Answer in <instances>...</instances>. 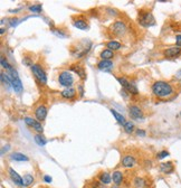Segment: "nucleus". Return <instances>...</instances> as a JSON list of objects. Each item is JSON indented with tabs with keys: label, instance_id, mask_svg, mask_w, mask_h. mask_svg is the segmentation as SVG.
Masks as SVG:
<instances>
[{
	"label": "nucleus",
	"instance_id": "obj_1",
	"mask_svg": "<svg viewBox=\"0 0 181 188\" xmlns=\"http://www.w3.org/2000/svg\"><path fill=\"white\" fill-rule=\"evenodd\" d=\"M152 93L156 98L165 100L173 94V86L165 81H156L151 86Z\"/></svg>",
	"mask_w": 181,
	"mask_h": 188
},
{
	"label": "nucleus",
	"instance_id": "obj_2",
	"mask_svg": "<svg viewBox=\"0 0 181 188\" xmlns=\"http://www.w3.org/2000/svg\"><path fill=\"white\" fill-rule=\"evenodd\" d=\"M138 22L143 27H151L156 25V18L149 10H140L138 15Z\"/></svg>",
	"mask_w": 181,
	"mask_h": 188
},
{
	"label": "nucleus",
	"instance_id": "obj_3",
	"mask_svg": "<svg viewBox=\"0 0 181 188\" xmlns=\"http://www.w3.org/2000/svg\"><path fill=\"white\" fill-rule=\"evenodd\" d=\"M7 75H8L9 80H10V83H11V86H13V90L16 92L17 94H20L24 90V86H22V83H21L20 78H19V75H18L17 69H13L7 72Z\"/></svg>",
	"mask_w": 181,
	"mask_h": 188
},
{
	"label": "nucleus",
	"instance_id": "obj_4",
	"mask_svg": "<svg viewBox=\"0 0 181 188\" xmlns=\"http://www.w3.org/2000/svg\"><path fill=\"white\" fill-rule=\"evenodd\" d=\"M75 82V78H74V75L72 74L71 71H67V69H64V71H60L58 74V83L60 86H64L65 89L67 87H72V85Z\"/></svg>",
	"mask_w": 181,
	"mask_h": 188
},
{
	"label": "nucleus",
	"instance_id": "obj_5",
	"mask_svg": "<svg viewBox=\"0 0 181 188\" xmlns=\"http://www.w3.org/2000/svg\"><path fill=\"white\" fill-rule=\"evenodd\" d=\"M31 73L35 76V78L42 85H46L47 84V74L45 72V69H42V66L40 64H34L31 67Z\"/></svg>",
	"mask_w": 181,
	"mask_h": 188
},
{
	"label": "nucleus",
	"instance_id": "obj_6",
	"mask_svg": "<svg viewBox=\"0 0 181 188\" xmlns=\"http://www.w3.org/2000/svg\"><path fill=\"white\" fill-rule=\"evenodd\" d=\"M116 80H118V82L121 84V86H122L124 90L127 91V93L132 94V95H138L139 94V91H138V87L133 84V83H131L129 80H127V77L124 76H118L116 77Z\"/></svg>",
	"mask_w": 181,
	"mask_h": 188
},
{
	"label": "nucleus",
	"instance_id": "obj_7",
	"mask_svg": "<svg viewBox=\"0 0 181 188\" xmlns=\"http://www.w3.org/2000/svg\"><path fill=\"white\" fill-rule=\"evenodd\" d=\"M127 24L124 22H122V20H118V22H115L111 26V33L114 36H116V37H123L124 35L127 34Z\"/></svg>",
	"mask_w": 181,
	"mask_h": 188
},
{
	"label": "nucleus",
	"instance_id": "obj_8",
	"mask_svg": "<svg viewBox=\"0 0 181 188\" xmlns=\"http://www.w3.org/2000/svg\"><path fill=\"white\" fill-rule=\"evenodd\" d=\"M24 122L26 123L27 127H29V128H31L33 130H35L37 133L42 134L44 128H42V122H39L38 120L33 119V118H30V116H25V118H24Z\"/></svg>",
	"mask_w": 181,
	"mask_h": 188
},
{
	"label": "nucleus",
	"instance_id": "obj_9",
	"mask_svg": "<svg viewBox=\"0 0 181 188\" xmlns=\"http://www.w3.org/2000/svg\"><path fill=\"white\" fill-rule=\"evenodd\" d=\"M47 113H48V109H47V107L45 104H39L34 110L35 118H36V120H38L39 122H42V121H44V120L46 119Z\"/></svg>",
	"mask_w": 181,
	"mask_h": 188
},
{
	"label": "nucleus",
	"instance_id": "obj_10",
	"mask_svg": "<svg viewBox=\"0 0 181 188\" xmlns=\"http://www.w3.org/2000/svg\"><path fill=\"white\" fill-rule=\"evenodd\" d=\"M181 55V47L179 46H171L165 48L163 51V56L165 58H174Z\"/></svg>",
	"mask_w": 181,
	"mask_h": 188
},
{
	"label": "nucleus",
	"instance_id": "obj_11",
	"mask_svg": "<svg viewBox=\"0 0 181 188\" xmlns=\"http://www.w3.org/2000/svg\"><path fill=\"white\" fill-rule=\"evenodd\" d=\"M69 71L77 74V76H80V78L82 81H86V77H87L86 71H85V69L80 64H77V63L76 64H72L69 66Z\"/></svg>",
	"mask_w": 181,
	"mask_h": 188
},
{
	"label": "nucleus",
	"instance_id": "obj_12",
	"mask_svg": "<svg viewBox=\"0 0 181 188\" xmlns=\"http://www.w3.org/2000/svg\"><path fill=\"white\" fill-rule=\"evenodd\" d=\"M129 116H131V119H133V120L142 119V118H143V111H142V109L139 107L138 105L132 104V105L129 107Z\"/></svg>",
	"mask_w": 181,
	"mask_h": 188
},
{
	"label": "nucleus",
	"instance_id": "obj_13",
	"mask_svg": "<svg viewBox=\"0 0 181 188\" xmlns=\"http://www.w3.org/2000/svg\"><path fill=\"white\" fill-rule=\"evenodd\" d=\"M73 26L77 28V29H80V30H86L89 29V22H87V19L84 17H77L76 19L73 20Z\"/></svg>",
	"mask_w": 181,
	"mask_h": 188
},
{
	"label": "nucleus",
	"instance_id": "obj_14",
	"mask_svg": "<svg viewBox=\"0 0 181 188\" xmlns=\"http://www.w3.org/2000/svg\"><path fill=\"white\" fill-rule=\"evenodd\" d=\"M135 163H136V160H135V157H133L132 154H125V156H123L122 160H121V163H122V166L124 168H133L135 166Z\"/></svg>",
	"mask_w": 181,
	"mask_h": 188
},
{
	"label": "nucleus",
	"instance_id": "obj_15",
	"mask_svg": "<svg viewBox=\"0 0 181 188\" xmlns=\"http://www.w3.org/2000/svg\"><path fill=\"white\" fill-rule=\"evenodd\" d=\"M60 98H65V100H73L77 95V91L74 87H67V89H64L60 92Z\"/></svg>",
	"mask_w": 181,
	"mask_h": 188
},
{
	"label": "nucleus",
	"instance_id": "obj_16",
	"mask_svg": "<svg viewBox=\"0 0 181 188\" xmlns=\"http://www.w3.org/2000/svg\"><path fill=\"white\" fill-rule=\"evenodd\" d=\"M8 175L10 177V179L13 180V183H15V185L22 186V178H21L20 175L18 174L17 171H15L13 168H8Z\"/></svg>",
	"mask_w": 181,
	"mask_h": 188
},
{
	"label": "nucleus",
	"instance_id": "obj_17",
	"mask_svg": "<svg viewBox=\"0 0 181 188\" xmlns=\"http://www.w3.org/2000/svg\"><path fill=\"white\" fill-rule=\"evenodd\" d=\"M97 69L100 71H109V69H113V62L112 60H101L98 63H97Z\"/></svg>",
	"mask_w": 181,
	"mask_h": 188
},
{
	"label": "nucleus",
	"instance_id": "obj_18",
	"mask_svg": "<svg viewBox=\"0 0 181 188\" xmlns=\"http://www.w3.org/2000/svg\"><path fill=\"white\" fill-rule=\"evenodd\" d=\"M123 179H124V174H123L122 171L116 170L112 174V180H113L114 185H116V186H121L122 183H123Z\"/></svg>",
	"mask_w": 181,
	"mask_h": 188
},
{
	"label": "nucleus",
	"instance_id": "obj_19",
	"mask_svg": "<svg viewBox=\"0 0 181 188\" xmlns=\"http://www.w3.org/2000/svg\"><path fill=\"white\" fill-rule=\"evenodd\" d=\"M160 170L163 172V174H172L173 171H174V166H173V163L171 161H168V163H163L160 165Z\"/></svg>",
	"mask_w": 181,
	"mask_h": 188
},
{
	"label": "nucleus",
	"instance_id": "obj_20",
	"mask_svg": "<svg viewBox=\"0 0 181 188\" xmlns=\"http://www.w3.org/2000/svg\"><path fill=\"white\" fill-rule=\"evenodd\" d=\"M97 177H98V180L104 185H109L111 183V180H112V175H109V172H106V171H101L97 175Z\"/></svg>",
	"mask_w": 181,
	"mask_h": 188
},
{
	"label": "nucleus",
	"instance_id": "obj_21",
	"mask_svg": "<svg viewBox=\"0 0 181 188\" xmlns=\"http://www.w3.org/2000/svg\"><path fill=\"white\" fill-rule=\"evenodd\" d=\"M105 46L107 49L116 51H120V49H121L122 44L120 43V42H118V40H109V42H106L105 43Z\"/></svg>",
	"mask_w": 181,
	"mask_h": 188
},
{
	"label": "nucleus",
	"instance_id": "obj_22",
	"mask_svg": "<svg viewBox=\"0 0 181 188\" xmlns=\"http://www.w3.org/2000/svg\"><path fill=\"white\" fill-rule=\"evenodd\" d=\"M114 56H115L114 51H111V49H107V48L101 51V53H100V58H101V60H112V58H114Z\"/></svg>",
	"mask_w": 181,
	"mask_h": 188
},
{
	"label": "nucleus",
	"instance_id": "obj_23",
	"mask_svg": "<svg viewBox=\"0 0 181 188\" xmlns=\"http://www.w3.org/2000/svg\"><path fill=\"white\" fill-rule=\"evenodd\" d=\"M10 158H11V160H15V161H28L29 160V158L26 154H21V152H13L10 154Z\"/></svg>",
	"mask_w": 181,
	"mask_h": 188
},
{
	"label": "nucleus",
	"instance_id": "obj_24",
	"mask_svg": "<svg viewBox=\"0 0 181 188\" xmlns=\"http://www.w3.org/2000/svg\"><path fill=\"white\" fill-rule=\"evenodd\" d=\"M109 111H111V113L113 114V116L115 118V120H116V121H118L120 124L124 125V124L127 123V120H125V118H124V116H123L121 113H118V111H115V110H113V109H111Z\"/></svg>",
	"mask_w": 181,
	"mask_h": 188
},
{
	"label": "nucleus",
	"instance_id": "obj_25",
	"mask_svg": "<svg viewBox=\"0 0 181 188\" xmlns=\"http://www.w3.org/2000/svg\"><path fill=\"white\" fill-rule=\"evenodd\" d=\"M34 176L30 174H26L22 178V187H29L30 185L34 184Z\"/></svg>",
	"mask_w": 181,
	"mask_h": 188
},
{
	"label": "nucleus",
	"instance_id": "obj_26",
	"mask_svg": "<svg viewBox=\"0 0 181 188\" xmlns=\"http://www.w3.org/2000/svg\"><path fill=\"white\" fill-rule=\"evenodd\" d=\"M35 142H36L39 147H44V145L47 143V140H46V138L44 137L42 134L37 133V134H35Z\"/></svg>",
	"mask_w": 181,
	"mask_h": 188
},
{
	"label": "nucleus",
	"instance_id": "obj_27",
	"mask_svg": "<svg viewBox=\"0 0 181 188\" xmlns=\"http://www.w3.org/2000/svg\"><path fill=\"white\" fill-rule=\"evenodd\" d=\"M145 180L141 177H136L134 180H133V187L134 188H144L145 187Z\"/></svg>",
	"mask_w": 181,
	"mask_h": 188
},
{
	"label": "nucleus",
	"instance_id": "obj_28",
	"mask_svg": "<svg viewBox=\"0 0 181 188\" xmlns=\"http://www.w3.org/2000/svg\"><path fill=\"white\" fill-rule=\"evenodd\" d=\"M0 63H1V67L6 69L7 72H8V71H10V69H13V66H11V65L9 64L8 60H7V58H6L4 56H1V60H0Z\"/></svg>",
	"mask_w": 181,
	"mask_h": 188
},
{
	"label": "nucleus",
	"instance_id": "obj_29",
	"mask_svg": "<svg viewBox=\"0 0 181 188\" xmlns=\"http://www.w3.org/2000/svg\"><path fill=\"white\" fill-rule=\"evenodd\" d=\"M123 128L127 133H132L134 131V123L132 121H127V123L123 125Z\"/></svg>",
	"mask_w": 181,
	"mask_h": 188
},
{
	"label": "nucleus",
	"instance_id": "obj_30",
	"mask_svg": "<svg viewBox=\"0 0 181 188\" xmlns=\"http://www.w3.org/2000/svg\"><path fill=\"white\" fill-rule=\"evenodd\" d=\"M30 11H33V13H39L40 11L42 10V4H33V6H29V8H28Z\"/></svg>",
	"mask_w": 181,
	"mask_h": 188
},
{
	"label": "nucleus",
	"instance_id": "obj_31",
	"mask_svg": "<svg viewBox=\"0 0 181 188\" xmlns=\"http://www.w3.org/2000/svg\"><path fill=\"white\" fill-rule=\"evenodd\" d=\"M106 185L102 184L100 180H93L91 183V187L89 188H106Z\"/></svg>",
	"mask_w": 181,
	"mask_h": 188
},
{
	"label": "nucleus",
	"instance_id": "obj_32",
	"mask_svg": "<svg viewBox=\"0 0 181 188\" xmlns=\"http://www.w3.org/2000/svg\"><path fill=\"white\" fill-rule=\"evenodd\" d=\"M22 64L26 65L27 67H31L33 66V58H30V57H24L22 58Z\"/></svg>",
	"mask_w": 181,
	"mask_h": 188
},
{
	"label": "nucleus",
	"instance_id": "obj_33",
	"mask_svg": "<svg viewBox=\"0 0 181 188\" xmlns=\"http://www.w3.org/2000/svg\"><path fill=\"white\" fill-rule=\"evenodd\" d=\"M169 154H169L167 150H162V151H160V152H158V154H156V158L158 159H163V158H165V157H168Z\"/></svg>",
	"mask_w": 181,
	"mask_h": 188
},
{
	"label": "nucleus",
	"instance_id": "obj_34",
	"mask_svg": "<svg viewBox=\"0 0 181 188\" xmlns=\"http://www.w3.org/2000/svg\"><path fill=\"white\" fill-rule=\"evenodd\" d=\"M77 93H80V96L84 95V86H83V84H80L77 86Z\"/></svg>",
	"mask_w": 181,
	"mask_h": 188
},
{
	"label": "nucleus",
	"instance_id": "obj_35",
	"mask_svg": "<svg viewBox=\"0 0 181 188\" xmlns=\"http://www.w3.org/2000/svg\"><path fill=\"white\" fill-rule=\"evenodd\" d=\"M176 46L181 47V35H177L176 36Z\"/></svg>",
	"mask_w": 181,
	"mask_h": 188
},
{
	"label": "nucleus",
	"instance_id": "obj_36",
	"mask_svg": "<svg viewBox=\"0 0 181 188\" xmlns=\"http://www.w3.org/2000/svg\"><path fill=\"white\" fill-rule=\"evenodd\" d=\"M136 134L140 136V137H145V131L142 130V129H138L136 130Z\"/></svg>",
	"mask_w": 181,
	"mask_h": 188
},
{
	"label": "nucleus",
	"instance_id": "obj_37",
	"mask_svg": "<svg viewBox=\"0 0 181 188\" xmlns=\"http://www.w3.org/2000/svg\"><path fill=\"white\" fill-rule=\"evenodd\" d=\"M44 180H45L46 183H49V184H51L53 179H51V177H49V176H44Z\"/></svg>",
	"mask_w": 181,
	"mask_h": 188
},
{
	"label": "nucleus",
	"instance_id": "obj_38",
	"mask_svg": "<svg viewBox=\"0 0 181 188\" xmlns=\"http://www.w3.org/2000/svg\"><path fill=\"white\" fill-rule=\"evenodd\" d=\"M176 78H177V80H180V81H181V69H179V71L176 73Z\"/></svg>",
	"mask_w": 181,
	"mask_h": 188
},
{
	"label": "nucleus",
	"instance_id": "obj_39",
	"mask_svg": "<svg viewBox=\"0 0 181 188\" xmlns=\"http://www.w3.org/2000/svg\"><path fill=\"white\" fill-rule=\"evenodd\" d=\"M4 31H6V29H4V27H1V31H0V34L4 35Z\"/></svg>",
	"mask_w": 181,
	"mask_h": 188
},
{
	"label": "nucleus",
	"instance_id": "obj_40",
	"mask_svg": "<svg viewBox=\"0 0 181 188\" xmlns=\"http://www.w3.org/2000/svg\"><path fill=\"white\" fill-rule=\"evenodd\" d=\"M111 188H120V186H116V185H114V186H112Z\"/></svg>",
	"mask_w": 181,
	"mask_h": 188
},
{
	"label": "nucleus",
	"instance_id": "obj_41",
	"mask_svg": "<svg viewBox=\"0 0 181 188\" xmlns=\"http://www.w3.org/2000/svg\"><path fill=\"white\" fill-rule=\"evenodd\" d=\"M180 116H181V112H180Z\"/></svg>",
	"mask_w": 181,
	"mask_h": 188
}]
</instances>
